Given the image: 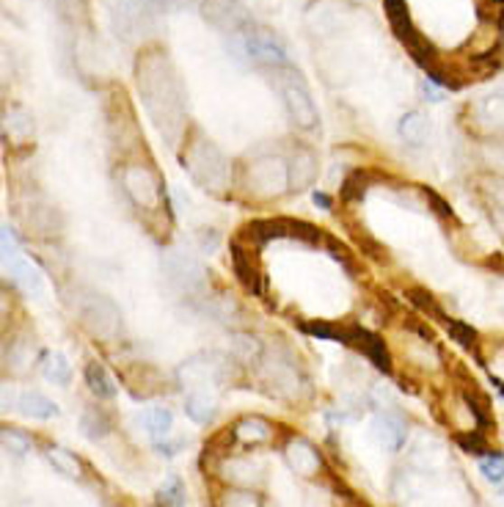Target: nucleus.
<instances>
[{
    "instance_id": "11",
    "label": "nucleus",
    "mask_w": 504,
    "mask_h": 507,
    "mask_svg": "<svg viewBox=\"0 0 504 507\" xmlns=\"http://www.w3.org/2000/svg\"><path fill=\"white\" fill-rule=\"evenodd\" d=\"M262 378L265 383L275 391V394H295L298 391V383H301V375H298V367L287 359H270L262 364Z\"/></svg>"
},
{
    "instance_id": "18",
    "label": "nucleus",
    "mask_w": 504,
    "mask_h": 507,
    "mask_svg": "<svg viewBox=\"0 0 504 507\" xmlns=\"http://www.w3.org/2000/svg\"><path fill=\"white\" fill-rule=\"evenodd\" d=\"M235 438L240 444H248V446H257V444H265L273 438V427L267 419L262 417H243L238 425H235Z\"/></svg>"
},
{
    "instance_id": "10",
    "label": "nucleus",
    "mask_w": 504,
    "mask_h": 507,
    "mask_svg": "<svg viewBox=\"0 0 504 507\" xmlns=\"http://www.w3.org/2000/svg\"><path fill=\"white\" fill-rule=\"evenodd\" d=\"M469 125L482 136H504V97H485L469 108Z\"/></svg>"
},
{
    "instance_id": "21",
    "label": "nucleus",
    "mask_w": 504,
    "mask_h": 507,
    "mask_svg": "<svg viewBox=\"0 0 504 507\" xmlns=\"http://www.w3.org/2000/svg\"><path fill=\"white\" fill-rule=\"evenodd\" d=\"M348 343H353V345H359L364 353H367V359H372L375 361V367H388V353H386V345L378 340V336H372V333H367V331H348Z\"/></svg>"
},
{
    "instance_id": "26",
    "label": "nucleus",
    "mask_w": 504,
    "mask_h": 507,
    "mask_svg": "<svg viewBox=\"0 0 504 507\" xmlns=\"http://www.w3.org/2000/svg\"><path fill=\"white\" fill-rule=\"evenodd\" d=\"M229 351L240 364H257L262 359V345L251 333H235L232 343H229Z\"/></svg>"
},
{
    "instance_id": "3",
    "label": "nucleus",
    "mask_w": 504,
    "mask_h": 507,
    "mask_svg": "<svg viewBox=\"0 0 504 507\" xmlns=\"http://www.w3.org/2000/svg\"><path fill=\"white\" fill-rule=\"evenodd\" d=\"M243 188L259 202L282 199L290 188V165L278 155H259L243 168Z\"/></svg>"
},
{
    "instance_id": "4",
    "label": "nucleus",
    "mask_w": 504,
    "mask_h": 507,
    "mask_svg": "<svg viewBox=\"0 0 504 507\" xmlns=\"http://www.w3.org/2000/svg\"><path fill=\"white\" fill-rule=\"evenodd\" d=\"M232 50L238 52V59H243V55H246L251 64H265V67H273V70L290 67L287 50L282 47V42H278L270 31L246 28L243 33L232 36Z\"/></svg>"
},
{
    "instance_id": "25",
    "label": "nucleus",
    "mask_w": 504,
    "mask_h": 507,
    "mask_svg": "<svg viewBox=\"0 0 504 507\" xmlns=\"http://www.w3.org/2000/svg\"><path fill=\"white\" fill-rule=\"evenodd\" d=\"M400 138L408 144V146H422L427 141V133H430V125L422 114H416V110H411V114H406L400 119V127H397Z\"/></svg>"
},
{
    "instance_id": "28",
    "label": "nucleus",
    "mask_w": 504,
    "mask_h": 507,
    "mask_svg": "<svg viewBox=\"0 0 504 507\" xmlns=\"http://www.w3.org/2000/svg\"><path fill=\"white\" fill-rule=\"evenodd\" d=\"M340 12H336L331 4H320V6H312L309 9V14H306V20H309V25L317 31V33H333L336 28H340Z\"/></svg>"
},
{
    "instance_id": "27",
    "label": "nucleus",
    "mask_w": 504,
    "mask_h": 507,
    "mask_svg": "<svg viewBox=\"0 0 504 507\" xmlns=\"http://www.w3.org/2000/svg\"><path fill=\"white\" fill-rule=\"evenodd\" d=\"M47 461H50V466L59 472V474H64V477H72V480H78L80 477V461L70 453V449H64V446H50L47 449Z\"/></svg>"
},
{
    "instance_id": "37",
    "label": "nucleus",
    "mask_w": 504,
    "mask_h": 507,
    "mask_svg": "<svg viewBox=\"0 0 504 507\" xmlns=\"http://www.w3.org/2000/svg\"><path fill=\"white\" fill-rule=\"evenodd\" d=\"M223 507H259V499L251 491H229L223 496Z\"/></svg>"
},
{
    "instance_id": "6",
    "label": "nucleus",
    "mask_w": 504,
    "mask_h": 507,
    "mask_svg": "<svg viewBox=\"0 0 504 507\" xmlns=\"http://www.w3.org/2000/svg\"><path fill=\"white\" fill-rule=\"evenodd\" d=\"M78 315H80V323L94 333L99 340H117L122 333V312L119 306L99 296V293H86L80 301H78Z\"/></svg>"
},
{
    "instance_id": "33",
    "label": "nucleus",
    "mask_w": 504,
    "mask_h": 507,
    "mask_svg": "<svg viewBox=\"0 0 504 507\" xmlns=\"http://www.w3.org/2000/svg\"><path fill=\"white\" fill-rule=\"evenodd\" d=\"M6 133L14 138V141H25L31 136V119L23 114V110H14V114L6 117Z\"/></svg>"
},
{
    "instance_id": "20",
    "label": "nucleus",
    "mask_w": 504,
    "mask_h": 507,
    "mask_svg": "<svg viewBox=\"0 0 504 507\" xmlns=\"http://www.w3.org/2000/svg\"><path fill=\"white\" fill-rule=\"evenodd\" d=\"M86 383H89V389L97 394V398H105V400L117 398V391H119L117 380L110 378V372H107L99 361H91V364L86 367Z\"/></svg>"
},
{
    "instance_id": "9",
    "label": "nucleus",
    "mask_w": 504,
    "mask_h": 507,
    "mask_svg": "<svg viewBox=\"0 0 504 507\" xmlns=\"http://www.w3.org/2000/svg\"><path fill=\"white\" fill-rule=\"evenodd\" d=\"M201 14L223 33H243L248 28V12L238 4V0H201Z\"/></svg>"
},
{
    "instance_id": "17",
    "label": "nucleus",
    "mask_w": 504,
    "mask_h": 507,
    "mask_svg": "<svg viewBox=\"0 0 504 507\" xmlns=\"http://www.w3.org/2000/svg\"><path fill=\"white\" fill-rule=\"evenodd\" d=\"M220 472L235 485H257V483H262L265 466H262V461L248 455V458H229L227 464H223Z\"/></svg>"
},
{
    "instance_id": "32",
    "label": "nucleus",
    "mask_w": 504,
    "mask_h": 507,
    "mask_svg": "<svg viewBox=\"0 0 504 507\" xmlns=\"http://www.w3.org/2000/svg\"><path fill=\"white\" fill-rule=\"evenodd\" d=\"M0 441H4V449H6L9 455H14V458H23L28 449H31V441L23 433H17V430H4Z\"/></svg>"
},
{
    "instance_id": "1",
    "label": "nucleus",
    "mask_w": 504,
    "mask_h": 507,
    "mask_svg": "<svg viewBox=\"0 0 504 507\" xmlns=\"http://www.w3.org/2000/svg\"><path fill=\"white\" fill-rule=\"evenodd\" d=\"M138 91L157 130L174 141L185 122V94L172 61L163 52H146L138 64Z\"/></svg>"
},
{
    "instance_id": "2",
    "label": "nucleus",
    "mask_w": 504,
    "mask_h": 507,
    "mask_svg": "<svg viewBox=\"0 0 504 507\" xmlns=\"http://www.w3.org/2000/svg\"><path fill=\"white\" fill-rule=\"evenodd\" d=\"M182 163L188 168V174L193 177L196 185H201L207 193H227L229 188V180H232V168H229V160L223 155L210 138H193L188 146H185V155H182Z\"/></svg>"
},
{
    "instance_id": "24",
    "label": "nucleus",
    "mask_w": 504,
    "mask_h": 507,
    "mask_svg": "<svg viewBox=\"0 0 504 507\" xmlns=\"http://www.w3.org/2000/svg\"><path fill=\"white\" fill-rule=\"evenodd\" d=\"M33 359H36V348L31 345V340H14L6 348V367L17 375H25L33 367Z\"/></svg>"
},
{
    "instance_id": "22",
    "label": "nucleus",
    "mask_w": 504,
    "mask_h": 507,
    "mask_svg": "<svg viewBox=\"0 0 504 507\" xmlns=\"http://www.w3.org/2000/svg\"><path fill=\"white\" fill-rule=\"evenodd\" d=\"M9 273L17 285L31 293V296H39L42 293V273L36 270V265H31L28 259H12L9 262Z\"/></svg>"
},
{
    "instance_id": "16",
    "label": "nucleus",
    "mask_w": 504,
    "mask_h": 507,
    "mask_svg": "<svg viewBox=\"0 0 504 507\" xmlns=\"http://www.w3.org/2000/svg\"><path fill=\"white\" fill-rule=\"evenodd\" d=\"M287 165H290V188L293 191H306V188L314 185V180H317V157L309 149L298 146L293 152V157L287 160Z\"/></svg>"
},
{
    "instance_id": "31",
    "label": "nucleus",
    "mask_w": 504,
    "mask_h": 507,
    "mask_svg": "<svg viewBox=\"0 0 504 507\" xmlns=\"http://www.w3.org/2000/svg\"><path fill=\"white\" fill-rule=\"evenodd\" d=\"M135 6L152 12V14H160V12H174V9H185V6H196L201 0H133Z\"/></svg>"
},
{
    "instance_id": "29",
    "label": "nucleus",
    "mask_w": 504,
    "mask_h": 507,
    "mask_svg": "<svg viewBox=\"0 0 504 507\" xmlns=\"http://www.w3.org/2000/svg\"><path fill=\"white\" fill-rule=\"evenodd\" d=\"M42 372H44L47 380L61 383V386H67L70 378H72V367H70V361H67L64 353H47L44 364H42Z\"/></svg>"
},
{
    "instance_id": "35",
    "label": "nucleus",
    "mask_w": 504,
    "mask_h": 507,
    "mask_svg": "<svg viewBox=\"0 0 504 507\" xmlns=\"http://www.w3.org/2000/svg\"><path fill=\"white\" fill-rule=\"evenodd\" d=\"M480 472H482L485 480L501 483L504 480V455H485V458H480Z\"/></svg>"
},
{
    "instance_id": "14",
    "label": "nucleus",
    "mask_w": 504,
    "mask_h": 507,
    "mask_svg": "<svg viewBox=\"0 0 504 507\" xmlns=\"http://www.w3.org/2000/svg\"><path fill=\"white\" fill-rule=\"evenodd\" d=\"M185 414H188L196 425H210L212 417L218 414L215 389H212V386L188 389V394H185Z\"/></svg>"
},
{
    "instance_id": "38",
    "label": "nucleus",
    "mask_w": 504,
    "mask_h": 507,
    "mask_svg": "<svg viewBox=\"0 0 504 507\" xmlns=\"http://www.w3.org/2000/svg\"><path fill=\"white\" fill-rule=\"evenodd\" d=\"M477 12L482 23H496L504 12V0H477Z\"/></svg>"
},
{
    "instance_id": "19",
    "label": "nucleus",
    "mask_w": 504,
    "mask_h": 507,
    "mask_svg": "<svg viewBox=\"0 0 504 507\" xmlns=\"http://www.w3.org/2000/svg\"><path fill=\"white\" fill-rule=\"evenodd\" d=\"M17 408L31 417V419H52L59 417V406H55L52 400H47L44 394L39 391H23L20 400H17Z\"/></svg>"
},
{
    "instance_id": "15",
    "label": "nucleus",
    "mask_w": 504,
    "mask_h": 507,
    "mask_svg": "<svg viewBox=\"0 0 504 507\" xmlns=\"http://www.w3.org/2000/svg\"><path fill=\"white\" fill-rule=\"evenodd\" d=\"M372 433H375L378 444L383 449H388V453H400L406 444V425L395 414H378L372 422Z\"/></svg>"
},
{
    "instance_id": "30",
    "label": "nucleus",
    "mask_w": 504,
    "mask_h": 507,
    "mask_svg": "<svg viewBox=\"0 0 504 507\" xmlns=\"http://www.w3.org/2000/svg\"><path fill=\"white\" fill-rule=\"evenodd\" d=\"M157 502L163 507H182L185 504V485L180 477H168L160 491H157Z\"/></svg>"
},
{
    "instance_id": "39",
    "label": "nucleus",
    "mask_w": 504,
    "mask_h": 507,
    "mask_svg": "<svg viewBox=\"0 0 504 507\" xmlns=\"http://www.w3.org/2000/svg\"><path fill=\"white\" fill-rule=\"evenodd\" d=\"M14 254H17V240H14V235H12V230L4 227V257H6V262L14 259Z\"/></svg>"
},
{
    "instance_id": "13",
    "label": "nucleus",
    "mask_w": 504,
    "mask_h": 507,
    "mask_svg": "<svg viewBox=\"0 0 504 507\" xmlns=\"http://www.w3.org/2000/svg\"><path fill=\"white\" fill-rule=\"evenodd\" d=\"M285 455H287V464L295 474L301 477H314L322 466L320 461V453L317 449L306 441V438H293L285 449Z\"/></svg>"
},
{
    "instance_id": "8",
    "label": "nucleus",
    "mask_w": 504,
    "mask_h": 507,
    "mask_svg": "<svg viewBox=\"0 0 504 507\" xmlns=\"http://www.w3.org/2000/svg\"><path fill=\"white\" fill-rule=\"evenodd\" d=\"M278 91H282V99L287 105L290 119L298 127L309 130V127L317 125V108H314L312 94H309V89H306V83H303V78L298 72L285 67L282 75H278Z\"/></svg>"
},
{
    "instance_id": "7",
    "label": "nucleus",
    "mask_w": 504,
    "mask_h": 507,
    "mask_svg": "<svg viewBox=\"0 0 504 507\" xmlns=\"http://www.w3.org/2000/svg\"><path fill=\"white\" fill-rule=\"evenodd\" d=\"M160 268H163V276H165V281H168V287L177 290L180 296H188V298H191V296L201 293L207 273H204V265H201L196 257L172 249V251L163 254Z\"/></svg>"
},
{
    "instance_id": "34",
    "label": "nucleus",
    "mask_w": 504,
    "mask_h": 507,
    "mask_svg": "<svg viewBox=\"0 0 504 507\" xmlns=\"http://www.w3.org/2000/svg\"><path fill=\"white\" fill-rule=\"evenodd\" d=\"M80 430H83L86 438L97 441V438H102V436L107 433V425H105V419H102L97 411H89V414H83V419H80Z\"/></svg>"
},
{
    "instance_id": "12",
    "label": "nucleus",
    "mask_w": 504,
    "mask_h": 507,
    "mask_svg": "<svg viewBox=\"0 0 504 507\" xmlns=\"http://www.w3.org/2000/svg\"><path fill=\"white\" fill-rule=\"evenodd\" d=\"M386 17H388L391 28H395V33L422 59V39H419V31L411 23V12H408L406 0H386Z\"/></svg>"
},
{
    "instance_id": "5",
    "label": "nucleus",
    "mask_w": 504,
    "mask_h": 507,
    "mask_svg": "<svg viewBox=\"0 0 504 507\" xmlns=\"http://www.w3.org/2000/svg\"><path fill=\"white\" fill-rule=\"evenodd\" d=\"M119 183H122L125 196L135 207H141L146 212H152V210L160 207V202H163V185H160V177H157V172H154L152 165H146V163H127L122 168V174H119Z\"/></svg>"
},
{
    "instance_id": "36",
    "label": "nucleus",
    "mask_w": 504,
    "mask_h": 507,
    "mask_svg": "<svg viewBox=\"0 0 504 507\" xmlns=\"http://www.w3.org/2000/svg\"><path fill=\"white\" fill-rule=\"evenodd\" d=\"M446 328H450V333L455 336V340H458L461 345H466V348H471L474 340H477V331H474L471 325L461 323V320H446Z\"/></svg>"
},
{
    "instance_id": "40",
    "label": "nucleus",
    "mask_w": 504,
    "mask_h": 507,
    "mask_svg": "<svg viewBox=\"0 0 504 507\" xmlns=\"http://www.w3.org/2000/svg\"><path fill=\"white\" fill-rule=\"evenodd\" d=\"M314 204H320V207H325V210H328V207H331V199H328L325 193L314 191Z\"/></svg>"
},
{
    "instance_id": "23",
    "label": "nucleus",
    "mask_w": 504,
    "mask_h": 507,
    "mask_svg": "<svg viewBox=\"0 0 504 507\" xmlns=\"http://www.w3.org/2000/svg\"><path fill=\"white\" fill-rule=\"evenodd\" d=\"M141 422H144V427H146V433L152 436L154 444L172 436V427H174V417L168 408H149V411H144Z\"/></svg>"
}]
</instances>
